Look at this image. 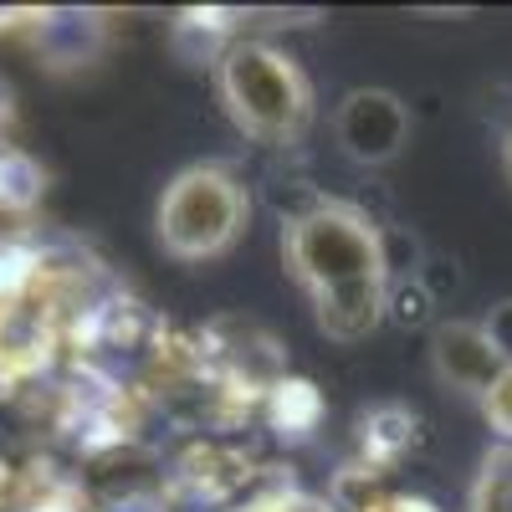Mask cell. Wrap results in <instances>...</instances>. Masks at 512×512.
I'll return each mask as SVG.
<instances>
[{
  "instance_id": "cell-1",
  "label": "cell",
  "mask_w": 512,
  "mask_h": 512,
  "mask_svg": "<svg viewBox=\"0 0 512 512\" xmlns=\"http://www.w3.org/2000/svg\"><path fill=\"white\" fill-rule=\"evenodd\" d=\"M287 262L308 287L318 328L338 344L359 338L384 318L390 303V262L379 231L349 205H318L287 231Z\"/></svg>"
},
{
  "instance_id": "cell-2",
  "label": "cell",
  "mask_w": 512,
  "mask_h": 512,
  "mask_svg": "<svg viewBox=\"0 0 512 512\" xmlns=\"http://www.w3.org/2000/svg\"><path fill=\"white\" fill-rule=\"evenodd\" d=\"M221 98L231 118L262 144H287L308 118V82L297 62L267 41H236L221 57Z\"/></svg>"
},
{
  "instance_id": "cell-3",
  "label": "cell",
  "mask_w": 512,
  "mask_h": 512,
  "mask_svg": "<svg viewBox=\"0 0 512 512\" xmlns=\"http://www.w3.org/2000/svg\"><path fill=\"white\" fill-rule=\"evenodd\" d=\"M246 226V195L216 164H195L159 200V241L180 262L221 256Z\"/></svg>"
},
{
  "instance_id": "cell-4",
  "label": "cell",
  "mask_w": 512,
  "mask_h": 512,
  "mask_svg": "<svg viewBox=\"0 0 512 512\" xmlns=\"http://www.w3.org/2000/svg\"><path fill=\"white\" fill-rule=\"evenodd\" d=\"M410 139V113L395 93L359 88L338 108V144L359 164H390Z\"/></svg>"
},
{
  "instance_id": "cell-5",
  "label": "cell",
  "mask_w": 512,
  "mask_h": 512,
  "mask_svg": "<svg viewBox=\"0 0 512 512\" xmlns=\"http://www.w3.org/2000/svg\"><path fill=\"white\" fill-rule=\"evenodd\" d=\"M436 374L456 390H472V395H487L492 379L502 374V354L492 349V338L482 323H451L436 333Z\"/></svg>"
},
{
  "instance_id": "cell-6",
  "label": "cell",
  "mask_w": 512,
  "mask_h": 512,
  "mask_svg": "<svg viewBox=\"0 0 512 512\" xmlns=\"http://www.w3.org/2000/svg\"><path fill=\"white\" fill-rule=\"evenodd\" d=\"M36 195H41V169L16 149H0V210H21Z\"/></svg>"
},
{
  "instance_id": "cell-7",
  "label": "cell",
  "mask_w": 512,
  "mask_h": 512,
  "mask_svg": "<svg viewBox=\"0 0 512 512\" xmlns=\"http://www.w3.org/2000/svg\"><path fill=\"white\" fill-rule=\"evenodd\" d=\"M272 415L282 431H308V425L318 420V390L303 379H287L277 384V395H272Z\"/></svg>"
},
{
  "instance_id": "cell-8",
  "label": "cell",
  "mask_w": 512,
  "mask_h": 512,
  "mask_svg": "<svg viewBox=\"0 0 512 512\" xmlns=\"http://www.w3.org/2000/svg\"><path fill=\"white\" fill-rule=\"evenodd\" d=\"M477 512H512V456H497L477 487Z\"/></svg>"
},
{
  "instance_id": "cell-9",
  "label": "cell",
  "mask_w": 512,
  "mask_h": 512,
  "mask_svg": "<svg viewBox=\"0 0 512 512\" xmlns=\"http://www.w3.org/2000/svg\"><path fill=\"white\" fill-rule=\"evenodd\" d=\"M482 410H487V420L497 425V431L512 441V364H502V374L492 379V390L482 395Z\"/></svg>"
},
{
  "instance_id": "cell-10",
  "label": "cell",
  "mask_w": 512,
  "mask_h": 512,
  "mask_svg": "<svg viewBox=\"0 0 512 512\" xmlns=\"http://www.w3.org/2000/svg\"><path fill=\"white\" fill-rule=\"evenodd\" d=\"M482 328H487V338H492V349L502 354V364H512V303L492 308V318H487Z\"/></svg>"
},
{
  "instance_id": "cell-11",
  "label": "cell",
  "mask_w": 512,
  "mask_h": 512,
  "mask_svg": "<svg viewBox=\"0 0 512 512\" xmlns=\"http://www.w3.org/2000/svg\"><path fill=\"white\" fill-rule=\"evenodd\" d=\"M359 512H436L425 497H379V502H364Z\"/></svg>"
},
{
  "instance_id": "cell-12",
  "label": "cell",
  "mask_w": 512,
  "mask_h": 512,
  "mask_svg": "<svg viewBox=\"0 0 512 512\" xmlns=\"http://www.w3.org/2000/svg\"><path fill=\"white\" fill-rule=\"evenodd\" d=\"M502 169H507V180H512V128H507V139H502Z\"/></svg>"
}]
</instances>
